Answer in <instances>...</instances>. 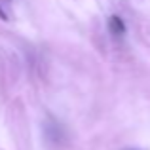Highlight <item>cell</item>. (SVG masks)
Here are the masks:
<instances>
[{
	"instance_id": "cell-1",
	"label": "cell",
	"mask_w": 150,
	"mask_h": 150,
	"mask_svg": "<svg viewBox=\"0 0 150 150\" xmlns=\"http://www.w3.org/2000/svg\"><path fill=\"white\" fill-rule=\"evenodd\" d=\"M108 30L114 38H124L125 36V23L120 15H110L108 17Z\"/></svg>"
}]
</instances>
